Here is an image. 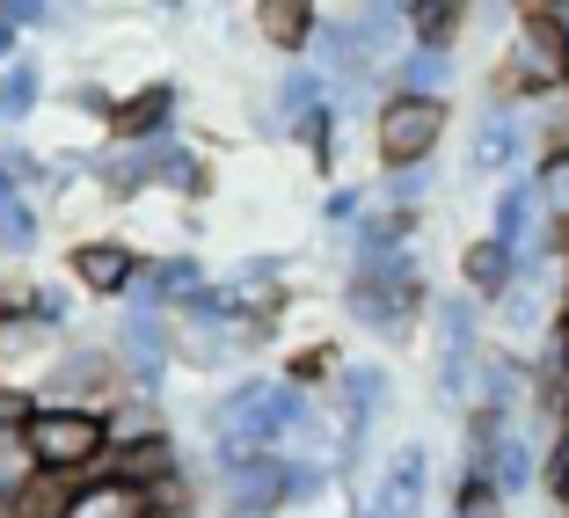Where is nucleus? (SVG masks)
<instances>
[{
    "label": "nucleus",
    "instance_id": "obj_23",
    "mask_svg": "<svg viewBox=\"0 0 569 518\" xmlns=\"http://www.w3.org/2000/svg\"><path fill=\"white\" fill-rule=\"evenodd\" d=\"M336 372H343V351H336V343H307V351L284 358L278 380H292L300 395H315V387H321V380H336Z\"/></svg>",
    "mask_w": 569,
    "mask_h": 518
},
{
    "label": "nucleus",
    "instance_id": "obj_8",
    "mask_svg": "<svg viewBox=\"0 0 569 518\" xmlns=\"http://www.w3.org/2000/svg\"><path fill=\"white\" fill-rule=\"evenodd\" d=\"M503 67L526 81V102L533 96H548L555 81H562V67H569V51H562V37H555V22H548V8H511V37H503Z\"/></svg>",
    "mask_w": 569,
    "mask_h": 518
},
{
    "label": "nucleus",
    "instance_id": "obj_14",
    "mask_svg": "<svg viewBox=\"0 0 569 518\" xmlns=\"http://www.w3.org/2000/svg\"><path fill=\"white\" fill-rule=\"evenodd\" d=\"M519 278H526V263H519L511 249H497L489 235H475L468 249H460V292H468L475 307H497Z\"/></svg>",
    "mask_w": 569,
    "mask_h": 518
},
{
    "label": "nucleus",
    "instance_id": "obj_25",
    "mask_svg": "<svg viewBox=\"0 0 569 518\" xmlns=\"http://www.w3.org/2000/svg\"><path fill=\"white\" fill-rule=\"evenodd\" d=\"M366 205H372L366 183H329V198H321V227H329V235H351L358 219H366Z\"/></svg>",
    "mask_w": 569,
    "mask_h": 518
},
{
    "label": "nucleus",
    "instance_id": "obj_22",
    "mask_svg": "<svg viewBox=\"0 0 569 518\" xmlns=\"http://www.w3.org/2000/svg\"><path fill=\"white\" fill-rule=\"evenodd\" d=\"M438 190V161L431 168H395V176H380V205H395V212H423Z\"/></svg>",
    "mask_w": 569,
    "mask_h": 518
},
{
    "label": "nucleus",
    "instance_id": "obj_29",
    "mask_svg": "<svg viewBox=\"0 0 569 518\" xmlns=\"http://www.w3.org/2000/svg\"><path fill=\"white\" fill-rule=\"evenodd\" d=\"M548 504H555V518H569V482H562V489H555V497H548Z\"/></svg>",
    "mask_w": 569,
    "mask_h": 518
},
{
    "label": "nucleus",
    "instance_id": "obj_18",
    "mask_svg": "<svg viewBox=\"0 0 569 518\" xmlns=\"http://www.w3.org/2000/svg\"><path fill=\"white\" fill-rule=\"evenodd\" d=\"M67 518H153V497L118 482V475H88V482H73Z\"/></svg>",
    "mask_w": 569,
    "mask_h": 518
},
{
    "label": "nucleus",
    "instance_id": "obj_5",
    "mask_svg": "<svg viewBox=\"0 0 569 518\" xmlns=\"http://www.w3.org/2000/svg\"><path fill=\"white\" fill-rule=\"evenodd\" d=\"M110 358H118V372H124V395L161 401L168 372H176V329H168V315H124L118 329H110Z\"/></svg>",
    "mask_w": 569,
    "mask_h": 518
},
{
    "label": "nucleus",
    "instance_id": "obj_6",
    "mask_svg": "<svg viewBox=\"0 0 569 518\" xmlns=\"http://www.w3.org/2000/svg\"><path fill=\"white\" fill-rule=\"evenodd\" d=\"M183 118V81L176 73H153V81L124 88L102 118V147H147V139H168Z\"/></svg>",
    "mask_w": 569,
    "mask_h": 518
},
{
    "label": "nucleus",
    "instance_id": "obj_12",
    "mask_svg": "<svg viewBox=\"0 0 569 518\" xmlns=\"http://www.w3.org/2000/svg\"><path fill=\"white\" fill-rule=\"evenodd\" d=\"M315 22H321V0H256L249 8V30L263 51H278L284 67H300L307 44H315Z\"/></svg>",
    "mask_w": 569,
    "mask_h": 518
},
{
    "label": "nucleus",
    "instance_id": "obj_15",
    "mask_svg": "<svg viewBox=\"0 0 569 518\" xmlns=\"http://www.w3.org/2000/svg\"><path fill=\"white\" fill-rule=\"evenodd\" d=\"M468 22H475L468 0H402V37L417 51H460Z\"/></svg>",
    "mask_w": 569,
    "mask_h": 518
},
{
    "label": "nucleus",
    "instance_id": "obj_24",
    "mask_svg": "<svg viewBox=\"0 0 569 518\" xmlns=\"http://www.w3.org/2000/svg\"><path fill=\"white\" fill-rule=\"evenodd\" d=\"M446 518H511V504L497 497V482H489V475H460V482H452Z\"/></svg>",
    "mask_w": 569,
    "mask_h": 518
},
{
    "label": "nucleus",
    "instance_id": "obj_19",
    "mask_svg": "<svg viewBox=\"0 0 569 518\" xmlns=\"http://www.w3.org/2000/svg\"><path fill=\"white\" fill-rule=\"evenodd\" d=\"M37 241H44V212H37L30 198H16V190L0 183V256H8V263H22V256H30Z\"/></svg>",
    "mask_w": 569,
    "mask_h": 518
},
{
    "label": "nucleus",
    "instance_id": "obj_20",
    "mask_svg": "<svg viewBox=\"0 0 569 518\" xmlns=\"http://www.w3.org/2000/svg\"><path fill=\"white\" fill-rule=\"evenodd\" d=\"M67 504H73V482H67V475H30L16 497L0 504V518H67Z\"/></svg>",
    "mask_w": 569,
    "mask_h": 518
},
{
    "label": "nucleus",
    "instance_id": "obj_21",
    "mask_svg": "<svg viewBox=\"0 0 569 518\" xmlns=\"http://www.w3.org/2000/svg\"><path fill=\"white\" fill-rule=\"evenodd\" d=\"M526 176H533V198L548 212V227H569V153H540Z\"/></svg>",
    "mask_w": 569,
    "mask_h": 518
},
{
    "label": "nucleus",
    "instance_id": "obj_28",
    "mask_svg": "<svg viewBox=\"0 0 569 518\" xmlns=\"http://www.w3.org/2000/svg\"><path fill=\"white\" fill-rule=\"evenodd\" d=\"M548 8V22H555V37H562V51H569V0H540Z\"/></svg>",
    "mask_w": 569,
    "mask_h": 518
},
{
    "label": "nucleus",
    "instance_id": "obj_27",
    "mask_svg": "<svg viewBox=\"0 0 569 518\" xmlns=\"http://www.w3.org/2000/svg\"><path fill=\"white\" fill-rule=\"evenodd\" d=\"M30 417H37V395L16 387V380H0V431H22Z\"/></svg>",
    "mask_w": 569,
    "mask_h": 518
},
{
    "label": "nucleus",
    "instance_id": "obj_7",
    "mask_svg": "<svg viewBox=\"0 0 569 518\" xmlns=\"http://www.w3.org/2000/svg\"><path fill=\"white\" fill-rule=\"evenodd\" d=\"M431 504V446L423 438H402V446L380 460L372 489L358 497V518H423Z\"/></svg>",
    "mask_w": 569,
    "mask_h": 518
},
{
    "label": "nucleus",
    "instance_id": "obj_17",
    "mask_svg": "<svg viewBox=\"0 0 569 518\" xmlns=\"http://www.w3.org/2000/svg\"><path fill=\"white\" fill-rule=\"evenodd\" d=\"M176 424H168L161 401H139V395H118L110 409H102V452H132V446H153V438H168Z\"/></svg>",
    "mask_w": 569,
    "mask_h": 518
},
{
    "label": "nucleus",
    "instance_id": "obj_10",
    "mask_svg": "<svg viewBox=\"0 0 569 518\" xmlns=\"http://www.w3.org/2000/svg\"><path fill=\"white\" fill-rule=\"evenodd\" d=\"M139 263H147V256H139L124 235H88V241L67 249V285L88 292V300H132Z\"/></svg>",
    "mask_w": 569,
    "mask_h": 518
},
{
    "label": "nucleus",
    "instance_id": "obj_9",
    "mask_svg": "<svg viewBox=\"0 0 569 518\" xmlns=\"http://www.w3.org/2000/svg\"><path fill=\"white\" fill-rule=\"evenodd\" d=\"M204 285H212V270H204L198 249H161V256H147V263H139L132 300H124V307H132V315H183Z\"/></svg>",
    "mask_w": 569,
    "mask_h": 518
},
{
    "label": "nucleus",
    "instance_id": "obj_30",
    "mask_svg": "<svg viewBox=\"0 0 569 518\" xmlns=\"http://www.w3.org/2000/svg\"><path fill=\"white\" fill-rule=\"evenodd\" d=\"M555 321H562V329H569V278H562V300H555Z\"/></svg>",
    "mask_w": 569,
    "mask_h": 518
},
{
    "label": "nucleus",
    "instance_id": "obj_4",
    "mask_svg": "<svg viewBox=\"0 0 569 518\" xmlns=\"http://www.w3.org/2000/svg\"><path fill=\"white\" fill-rule=\"evenodd\" d=\"M44 409H110V401L124 395V372H118V358H110V343H81V336H67L59 351H51V366L37 372V387H30Z\"/></svg>",
    "mask_w": 569,
    "mask_h": 518
},
{
    "label": "nucleus",
    "instance_id": "obj_16",
    "mask_svg": "<svg viewBox=\"0 0 569 518\" xmlns=\"http://www.w3.org/2000/svg\"><path fill=\"white\" fill-rule=\"evenodd\" d=\"M321 102H329V81H321V73H315V67H307V59H300V67H284L278 81H270L263 124H270V132L284 139V132H292V124H307V118H315Z\"/></svg>",
    "mask_w": 569,
    "mask_h": 518
},
{
    "label": "nucleus",
    "instance_id": "obj_3",
    "mask_svg": "<svg viewBox=\"0 0 569 518\" xmlns=\"http://www.w3.org/2000/svg\"><path fill=\"white\" fill-rule=\"evenodd\" d=\"M452 132V102H417V96H380L372 102V153H380V176L395 168H431L438 147Z\"/></svg>",
    "mask_w": 569,
    "mask_h": 518
},
{
    "label": "nucleus",
    "instance_id": "obj_32",
    "mask_svg": "<svg viewBox=\"0 0 569 518\" xmlns=\"http://www.w3.org/2000/svg\"><path fill=\"white\" fill-rule=\"evenodd\" d=\"M555 88H562V102H569V67H562V81H555Z\"/></svg>",
    "mask_w": 569,
    "mask_h": 518
},
{
    "label": "nucleus",
    "instance_id": "obj_31",
    "mask_svg": "<svg viewBox=\"0 0 569 518\" xmlns=\"http://www.w3.org/2000/svg\"><path fill=\"white\" fill-rule=\"evenodd\" d=\"M219 518H278V511H219Z\"/></svg>",
    "mask_w": 569,
    "mask_h": 518
},
{
    "label": "nucleus",
    "instance_id": "obj_11",
    "mask_svg": "<svg viewBox=\"0 0 569 518\" xmlns=\"http://www.w3.org/2000/svg\"><path fill=\"white\" fill-rule=\"evenodd\" d=\"M468 168H475V176H497V183L533 168V139H526V118H519V110H482V118H475Z\"/></svg>",
    "mask_w": 569,
    "mask_h": 518
},
{
    "label": "nucleus",
    "instance_id": "obj_13",
    "mask_svg": "<svg viewBox=\"0 0 569 518\" xmlns=\"http://www.w3.org/2000/svg\"><path fill=\"white\" fill-rule=\"evenodd\" d=\"M452 81H460V51H417V44H402V51H395V67L380 73V96L452 102Z\"/></svg>",
    "mask_w": 569,
    "mask_h": 518
},
{
    "label": "nucleus",
    "instance_id": "obj_26",
    "mask_svg": "<svg viewBox=\"0 0 569 518\" xmlns=\"http://www.w3.org/2000/svg\"><path fill=\"white\" fill-rule=\"evenodd\" d=\"M30 475H37V468H30V446H22V431H0V504L16 497Z\"/></svg>",
    "mask_w": 569,
    "mask_h": 518
},
{
    "label": "nucleus",
    "instance_id": "obj_2",
    "mask_svg": "<svg viewBox=\"0 0 569 518\" xmlns=\"http://www.w3.org/2000/svg\"><path fill=\"white\" fill-rule=\"evenodd\" d=\"M22 446H30L37 475H67V482H88V475H102V460H110L96 409H44V401H37V417L22 424Z\"/></svg>",
    "mask_w": 569,
    "mask_h": 518
},
{
    "label": "nucleus",
    "instance_id": "obj_1",
    "mask_svg": "<svg viewBox=\"0 0 569 518\" xmlns=\"http://www.w3.org/2000/svg\"><path fill=\"white\" fill-rule=\"evenodd\" d=\"M431 307V278H423V256L402 249V256H358L343 270V315L358 321L366 336L380 343H409Z\"/></svg>",
    "mask_w": 569,
    "mask_h": 518
}]
</instances>
